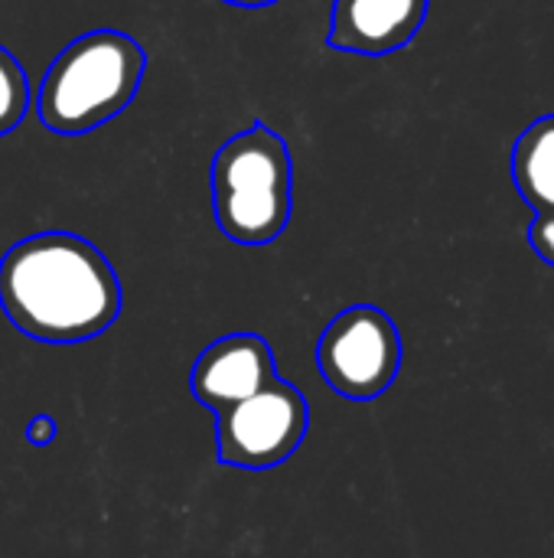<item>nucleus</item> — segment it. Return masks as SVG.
<instances>
[{"label":"nucleus","mask_w":554,"mask_h":558,"mask_svg":"<svg viewBox=\"0 0 554 558\" xmlns=\"http://www.w3.org/2000/svg\"><path fill=\"white\" fill-rule=\"evenodd\" d=\"M121 281L98 245L75 232H36L0 258V311L36 343H85L121 317Z\"/></svg>","instance_id":"f257e3e1"},{"label":"nucleus","mask_w":554,"mask_h":558,"mask_svg":"<svg viewBox=\"0 0 554 558\" xmlns=\"http://www.w3.org/2000/svg\"><path fill=\"white\" fill-rule=\"evenodd\" d=\"M144 72L147 49L134 36L121 29L82 33L49 62L36 92V114L52 134H91L134 101Z\"/></svg>","instance_id":"f03ea898"},{"label":"nucleus","mask_w":554,"mask_h":558,"mask_svg":"<svg viewBox=\"0 0 554 558\" xmlns=\"http://www.w3.org/2000/svg\"><path fill=\"white\" fill-rule=\"evenodd\" d=\"M212 216L229 242L271 245L291 222L294 160L264 121L232 134L209 167Z\"/></svg>","instance_id":"7ed1b4c3"},{"label":"nucleus","mask_w":554,"mask_h":558,"mask_svg":"<svg viewBox=\"0 0 554 558\" xmlns=\"http://www.w3.org/2000/svg\"><path fill=\"white\" fill-rule=\"evenodd\" d=\"M317 366L336 396L372 402L398 379L402 333L382 307L353 304L323 327L317 340Z\"/></svg>","instance_id":"20e7f679"},{"label":"nucleus","mask_w":554,"mask_h":558,"mask_svg":"<svg viewBox=\"0 0 554 558\" xmlns=\"http://www.w3.org/2000/svg\"><path fill=\"white\" fill-rule=\"evenodd\" d=\"M310 428L304 392L281 376L261 392L216 412L219 464L242 471H271L297 454Z\"/></svg>","instance_id":"39448f33"},{"label":"nucleus","mask_w":554,"mask_h":558,"mask_svg":"<svg viewBox=\"0 0 554 558\" xmlns=\"http://www.w3.org/2000/svg\"><path fill=\"white\" fill-rule=\"evenodd\" d=\"M278 379L274 350L258 333H229L212 340L193 363L189 389L206 412H222Z\"/></svg>","instance_id":"423d86ee"},{"label":"nucleus","mask_w":554,"mask_h":558,"mask_svg":"<svg viewBox=\"0 0 554 558\" xmlns=\"http://www.w3.org/2000/svg\"><path fill=\"white\" fill-rule=\"evenodd\" d=\"M431 0H333L327 46L356 56H392L428 20Z\"/></svg>","instance_id":"0eeeda50"},{"label":"nucleus","mask_w":554,"mask_h":558,"mask_svg":"<svg viewBox=\"0 0 554 558\" xmlns=\"http://www.w3.org/2000/svg\"><path fill=\"white\" fill-rule=\"evenodd\" d=\"M513 180L535 213H554V114L532 121L513 150Z\"/></svg>","instance_id":"6e6552de"},{"label":"nucleus","mask_w":554,"mask_h":558,"mask_svg":"<svg viewBox=\"0 0 554 558\" xmlns=\"http://www.w3.org/2000/svg\"><path fill=\"white\" fill-rule=\"evenodd\" d=\"M29 108V82L20 59L0 46V137L13 134Z\"/></svg>","instance_id":"1a4fd4ad"},{"label":"nucleus","mask_w":554,"mask_h":558,"mask_svg":"<svg viewBox=\"0 0 554 558\" xmlns=\"http://www.w3.org/2000/svg\"><path fill=\"white\" fill-rule=\"evenodd\" d=\"M529 245L542 262L554 265V213H535L529 226Z\"/></svg>","instance_id":"9d476101"},{"label":"nucleus","mask_w":554,"mask_h":558,"mask_svg":"<svg viewBox=\"0 0 554 558\" xmlns=\"http://www.w3.org/2000/svg\"><path fill=\"white\" fill-rule=\"evenodd\" d=\"M26 441L29 445H36V448H46V445H52L56 441V435H59V425H56V418L52 415H36V418H29V425H26Z\"/></svg>","instance_id":"9b49d317"},{"label":"nucleus","mask_w":554,"mask_h":558,"mask_svg":"<svg viewBox=\"0 0 554 558\" xmlns=\"http://www.w3.org/2000/svg\"><path fill=\"white\" fill-rule=\"evenodd\" d=\"M222 3L242 7V10H258V7H271V3H278V0H222Z\"/></svg>","instance_id":"f8f14e48"}]
</instances>
